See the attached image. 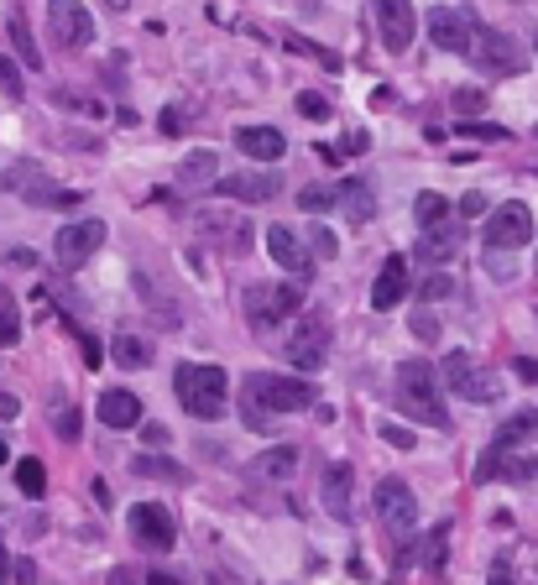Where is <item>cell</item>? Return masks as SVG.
I'll list each match as a JSON object with an SVG mask.
<instances>
[{
    "label": "cell",
    "mask_w": 538,
    "mask_h": 585,
    "mask_svg": "<svg viewBox=\"0 0 538 585\" xmlns=\"http://www.w3.org/2000/svg\"><path fill=\"white\" fill-rule=\"evenodd\" d=\"M377 518L392 538H408L413 523H418V502H413V491L403 476H382L377 481Z\"/></svg>",
    "instance_id": "obj_9"
},
{
    "label": "cell",
    "mask_w": 538,
    "mask_h": 585,
    "mask_svg": "<svg viewBox=\"0 0 538 585\" xmlns=\"http://www.w3.org/2000/svg\"><path fill=\"white\" fill-rule=\"evenodd\" d=\"M147 585H183V580H178V575H162V570H157V575H147Z\"/></svg>",
    "instance_id": "obj_58"
},
{
    "label": "cell",
    "mask_w": 538,
    "mask_h": 585,
    "mask_svg": "<svg viewBox=\"0 0 538 585\" xmlns=\"http://www.w3.org/2000/svg\"><path fill=\"white\" fill-rule=\"evenodd\" d=\"M131 538L142 549H173L178 544V523L162 502H136L131 507Z\"/></svg>",
    "instance_id": "obj_13"
},
{
    "label": "cell",
    "mask_w": 538,
    "mask_h": 585,
    "mask_svg": "<svg viewBox=\"0 0 538 585\" xmlns=\"http://www.w3.org/2000/svg\"><path fill=\"white\" fill-rule=\"evenodd\" d=\"M11 580V554H6V544H0V585Z\"/></svg>",
    "instance_id": "obj_57"
},
{
    "label": "cell",
    "mask_w": 538,
    "mask_h": 585,
    "mask_svg": "<svg viewBox=\"0 0 538 585\" xmlns=\"http://www.w3.org/2000/svg\"><path fill=\"white\" fill-rule=\"evenodd\" d=\"M502 476H507V481H538V455H518V460L507 455Z\"/></svg>",
    "instance_id": "obj_36"
},
{
    "label": "cell",
    "mask_w": 538,
    "mask_h": 585,
    "mask_svg": "<svg viewBox=\"0 0 538 585\" xmlns=\"http://www.w3.org/2000/svg\"><path fill=\"white\" fill-rule=\"evenodd\" d=\"M0 89H6L11 100H21V68L11 58H0Z\"/></svg>",
    "instance_id": "obj_44"
},
{
    "label": "cell",
    "mask_w": 538,
    "mask_h": 585,
    "mask_svg": "<svg viewBox=\"0 0 538 585\" xmlns=\"http://www.w3.org/2000/svg\"><path fill=\"white\" fill-rule=\"evenodd\" d=\"M105 220H74V225H63L58 230V241H53V256H58V267H68V272H79L89 256H95L100 246H105Z\"/></svg>",
    "instance_id": "obj_10"
},
{
    "label": "cell",
    "mask_w": 538,
    "mask_h": 585,
    "mask_svg": "<svg viewBox=\"0 0 538 585\" xmlns=\"http://www.w3.org/2000/svg\"><path fill=\"white\" fill-rule=\"evenodd\" d=\"M110 6H115V11H126V6H131V0H110Z\"/></svg>",
    "instance_id": "obj_59"
},
{
    "label": "cell",
    "mask_w": 538,
    "mask_h": 585,
    "mask_svg": "<svg viewBox=\"0 0 538 585\" xmlns=\"http://www.w3.org/2000/svg\"><path fill=\"white\" fill-rule=\"evenodd\" d=\"M236 147L251 157V162H277L288 152V136L277 131V126H241L236 131Z\"/></svg>",
    "instance_id": "obj_20"
},
{
    "label": "cell",
    "mask_w": 538,
    "mask_h": 585,
    "mask_svg": "<svg viewBox=\"0 0 538 585\" xmlns=\"http://www.w3.org/2000/svg\"><path fill=\"white\" fill-rule=\"evenodd\" d=\"M429 37L439 53H471L476 42V16L471 11H455V6H434L429 11Z\"/></svg>",
    "instance_id": "obj_12"
},
{
    "label": "cell",
    "mask_w": 538,
    "mask_h": 585,
    "mask_svg": "<svg viewBox=\"0 0 538 585\" xmlns=\"http://www.w3.org/2000/svg\"><path fill=\"white\" fill-rule=\"evenodd\" d=\"M455 251H460V225H450V220L424 230V241L413 246V256H418V262H429V267H444Z\"/></svg>",
    "instance_id": "obj_22"
},
{
    "label": "cell",
    "mask_w": 538,
    "mask_h": 585,
    "mask_svg": "<svg viewBox=\"0 0 538 585\" xmlns=\"http://www.w3.org/2000/svg\"><path fill=\"white\" fill-rule=\"evenodd\" d=\"M486 585H512V565H507V559H497V565L486 570Z\"/></svg>",
    "instance_id": "obj_49"
},
{
    "label": "cell",
    "mask_w": 538,
    "mask_h": 585,
    "mask_svg": "<svg viewBox=\"0 0 538 585\" xmlns=\"http://www.w3.org/2000/svg\"><path fill=\"white\" fill-rule=\"evenodd\" d=\"M48 37L74 53L95 42V16H89L84 0H48Z\"/></svg>",
    "instance_id": "obj_8"
},
{
    "label": "cell",
    "mask_w": 538,
    "mask_h": 585,
    "mask_svg": "<svg viewBox=\"0 0 538 585\" xmlns=\"http://www.w3.org/2000/svg\"><path fill=\"white\" fill-rule=\"evenodd\" d=\"M413 340H418V345H439V319H434L429 309L413 314Z\"/></svg>",
    "instance_id": "obj_38"
},
{
    "label": "cell",
    "mask_w": 538,
    "mask_h": 585,
    "mask_svg": "<svg viewBox=\"0 0 538 585\" xmlns=\"http://www.w3.org/2000/svg\"><path fill=\"white\" fill-rule=\"evenodd\" d=\"M298 115H309V121H330V100L314 95V89H303V95H298Z\"/></svg>",
    "instance_id": "obj_39"
},
{
    "label": "cell",
    "mask_w": 538,
    "mask_h": 585,
    "mask_svg": "<svg viewBox=\"0 0 538 585\" xmlns=\"http://www.w3.org/2000/svg\"><path fill=\"white\" fill-rule=\"evenodd\" d=\"M382 439L392 444V450H413V434H408V429H397V424H382Z\"/></svg>",
    "instance_id": "obj_47"
},
{
    "label": "cell",
    "mask_w": 538,
    "mask_h": 585,
    "mask_svg": "<svg viewBox=\"0 0 538 585\" xmlns=\"http://www.w3.org/2000/svg\"><path fill=\"white\" fill-rule=\"evenodd\" d=\"M267 256H272V262L283 267L288 277H303V272H309V251H303L298 230H288V225H267Z\"/></svg>",
    "instance_id": "obj_18"
},
{
    "label": "cell",
    "mask_w": 538,
    "mask_h": 585,
    "mask_svg": "<svg viewBox=\"0 0 538 585\" xmlns=\"http://www.w3.org/2000/svg\"><path fill=\"white\" fill-rule=\"evenodd\" d=\"M512 371H518L523 382H538V361L533 356H518V361H512Z\"/></svg>",
    "instance_id": "obj_52"
},
{
    "label": "cell",
    "mask_w": 538,
    "mask_h": 585,
    "mask_svg": "<svg viewBox=\"0 0 538 585\" xmlns=\"http://www.w3.org/2000/svg\"><path fill=\"white\" fill-rule=\"evenodd\" d=\"M16 486H21V497H42L48 491V471H42V460H16Z\"/></svg>",
    "instance_id": "obj_30"
},
{
    "label": "cell",
    "mask_w": 538,
    "mask_h": 585,
    "mask_svg": "<svg viewBox=\"0 0 538 585\" xmlns=\"http://www.w3.org/2000/svg\"><path fill=\"white\" fill-rule=\"evenodd\" d=\"M16 413H21V403H16L11 392H0V418H16Z\"/></svg>",
    "instance_id": "obj_56"
},
{
    "label": "cell",
    "mask_w": 538,
    "mask_h": 585,
    "mask_svg": "<svg viewBox=\"0 0 538 585\" xmlns=\"http://www.w3.org/2000/svg\"><path fill=\"white\" fill-rule=\"evenodd\" d=\"M6 262H11V267H32V262H37V256H32L27 246H11V251H6Z\"/></svg>",
    "instance_id": "obj_53"
},
{
    "label": "cell",
    "mask_w": 538,
    "mask_h": 585,
    "mask_svg": "<svg viewBox=\"0 0 538 585\" xmlns=\"http://www.w3.org/2000/svg\"><path fill=\"white\" fill-rule=\"evenodd\" d=\"M455 293V277H429V283H424V293H418V298H424V303H439V298H450Z\"/></svg>",
    "instance_id": "obj_43"
},
{
    "label": "cell",
    "mask_w": 538,
    "mask_h": 585,
    "mask_svg": "<svg viewBox=\"0 0 538 585\" xmlns=\"http://www.w3.org/2000/svg\"><path fill=\"white\" fill-rule=\"evenodd\" d=\"M53 429H58V439H79V413L63 408V413L53 418Z\"/></svg>",
    "instance_id": "obj_45"
},
{
    "label": "cell",
    "mask_w": 538,
    "mask_h": 585,
    "mask_svg": "<svg viewBox=\"0 0 538 585\" xmlns=\"http://www.w3.org/2000/svg\"><path fill=\"white\" fill-rule=\"evenodd\" d=\"M21 340V314H16V303H0V350H11Z\"/></svg>",
    "instance_id": "obj_34"
},
{
    "label": "cell",
    "mask_w": 538,
    "mask_h": 585,
    "mask_svg": "<svg viewBox=\"0 0 538 585\" xmlns=\"http://www.w3.org/2000/svg\"><path fill=\"white\" fill-rule=\"evenodd\" d=\"M340 152H366V131H345V142H340Z\"/></svg>",
    "instance_id": "obj_54"
},
{
    "label": "cell",
    "mask_w": 538,
    "mask_h": 585,
    "mask_svg": "<svg viewBox=\"0 0 538 585\" xmlns=\"http://www.w3.org/2000/svg\"><path fill=\"white\" fill-rule=\"evenodd\" d=\"M6 27H11V42H16V58L27 63V68H42V53H37V42H32V32H27V16L11 11Z\"/></svg>",
    "instance_id": "obj_29"
},
{
    "label": "cell",
    "mask_w": 538,
    "mask_h": 585,
    "mask_svg": "<svg viewBox=\"0 0 538 585\" xmlns=\"http://www.w3.org/2000/svg\"><path fill=\"white\" fill-rule=\"evenodd\" d=\"M293 471H298V450H293V444H277V450L251 460V476H262V481H288Z\"/></svg>",
    "instance_id": "obj_25"
},
{
    "label": "cell",
    "mask_w": 538,
    "mask_h": 585,
    "mask_svg": "<svg viewBox=\"0 0 538 585\" xmlns=\"http://www.w3.org/2000/svg\"><path fill=\"white\" fill-rule=\"evenodd\" d=\"M100 424L105 429H136L142 424V403H136V392H126V387H110V392H100Z\"/></svg>",
    "instance_id": "obj_19"
},
{
    "label": "cell",
    "mask_w": 538,
    "mask_h": 585,
    "mask_svg": "<svg viewBox=\"0 0 538 585\" xmlns=\"http://www.w3.org/2000/svg\"><path fill=\"white\" fill-rule=\"evenodd\" d=\"M439 382L450 387L455 397H465V403H497V397H502V377H497V371H486L471 350H450V356H444Z\"/></svg>",
    "instance_id": "obj_4"
},
{
    "label": "cell",
    "mask_w": 538,
    "mask_h": 585,
    "mask_svg": "<svg viewBox=\"0 0 538 585\" xmlns=\"http://www.w3.org/2000/svg\"><path fill=\"white\" fill-rule=\"evenodd\" d=\"M408 293H413V288H408V262H403V256H387L382 272H377V283H371V309L387 314V309H397Z\"/></svg>",
    "instance_id": "obj_16"
},
{
    "label": "cell",
    "mask_w": 538,
    "mask_h": 585,
    "mask_svg": "<svg viewBox=\"0 0 538 585\" xmlns=\"http://www.w3.org/2000/svg\"><path fill=\"white\" fill-rule=\"evenodd\" d=\"M173 392H178V403L189 408L194 418H220L225 413V397H230V377H225L220 366L183 361L173 371Z\"/></svg>",
    "instance_id": "obj_3"
},
{
    "label": "cell",
    "mask_w": 538,
    "mask_h": 585,
    "mask_svg": "<svg viewBox=\"0 0 538 585\" xmlns=\"http://www.w3.org/2000/svg\"><path fill=\"white\" fill-rule=\"evenodd\" d=\"M397 408L429 429H450V408H444V382L429 361H403L397 366Z\"/></svg>",
    "instance_id": "obj_2"
},
{
    "label": "cell",
    "mask_w": 538,
    "mask_h": 585,
    "mask_svg": "<svg viewBox=\"0 0 538 585\" xmlns=\"http://www.w3.org/2000/svg\"><path fill=\"white\" fill-rule=\"evenodd\" d=\"M142 439L147 444H168V429H162V424H142Z\"/></svg>",
    "instance_id": "obj_55"
},
{
    "label": "cell",
    "mask_w": 538,
    "mask_h": 585,
    "mask_svg": "<svg viewBox=\"0 0 538 585\" xmlns=\"http://www.w3.org/2000/svg\"><path fill=\"white\" fill-rule=\"evenodd\" d=\"M110 356H115V366L142 371V366H152V340H147V335H115Z\"/></svg>",
    "instance_id": "obj_27"
},
{
    "label": "cell",
    "mask_w": 538,
    "mask_h": 585,
    "mask_svg": "<svg viewBox=\"0 0 538 585\" xmlns=\"http://www.w3.org/2000/svg\"><path fill=\"white\" fill-rule=\"evenodd\" d=\"M314 403H319V392H314V382H303V377L251 371L246 387H241V418H246V429H256V434H272L277 418L303 413V408H314Z\"/></svg>",
    "instance_id": "obj_1"
},
{
    "label": "cell",
    "mask_w": 538,
    "mask_h": 585,
    "mask_svg": "<svg viewBox=\"0 0 538 585\" xmlns=\"http://www.w3.org/2000/svg\"><path fill=\"white\" fill-rule=\"evenodd\" d=\"M335 204H340L356 225H366L371 215H377V194H371L366 178H345V183H335Z\"/></svg>",
    "instance_id": "obj_23"
},
{
    "label": "cell",
    "mask_w": 538,
    "mask_h": 585,
    "mask_svg": "<svg viewBox=\"0 0 538 585\" xmlns=\"http://www.w3.org/2000/svg\"><path fill=\"white\" fill-rule=\"evenodd\" d=\"M215 189L225 199H241V204H267V199L283 194V178L277 173H236V178H220Z\"/></svg>",
    "instance_id": "obj_17"
},
{
    "label": "cell",
    "mask_w": 538,
    "mask_h": 585,
    "mask_svg": "<svg viewBox=\"0 0 538 585\" xmlns=\"http://www.w3.org/2000/svg\"><path fill=\"white\" fill-rule=\"evenodd\" d=\"M11 575H16L21 585H37V565H32V559H16V565H11Z\"/></svg>",
    "instance_id": "obj_51"
},
{
    "label": "cell",
    "mask_w": 538,
    "mask_h": 585,
    "mask_svg": "<svg viewBox=\"0 0 538 585\" xmlns=\"http://www.w3.org/2000/svg\"><path fill=\"white\" fill-rule=\"evenodd\" d=\"M486 209H491V204H486V194H476V189H471V194H460V204H455V215H460V220H481V215H486Z\"/></svg>",
    "instance_id": "obj_42"
},
{
    "label": "cell",
    "mask_w": 538,
    "mask_h": 585,
    "mask_svg": "<svg viewBox=\"0 0 538 585\" xmlns=\"http://www.w3.org/2000/svg\"><path fill=\"white\" fill-rule=\"evenodd\" d=\"M444 544H450V523H439V528L424 538V549H418V559H424L429 570H439V565H444Z\"/></svg>",
    "instance_id": "obj_31"
},
{
    "label": "cell",
    "mask_w": 538,
    "mask_h": 585,
    "mask_svg": "<svg viewBox=\"0 0 538 585\" xmlns=\"http://www.w3.org/2000/svg\"><path fill=\"white\" fill-rule=\"evenodd\" d=\"M335 204V189L330 183H309V189H298V209H309V215H319V209Z\"/></svg>",
    "instance_id": "obj_32"
},
{
    "label": "cell",
    "mask_w": 538,
    "mask_h": 585,
    "mask_svg": "<svg viewBox=\"0 0 538 585\" xmlns=\"http://www.w3.org/2000/svg\"><path fill=\"white\" fill-rule=\"evenodd\" d=\"M533 42H538V37H533Z\"/></svg>",
    "instance_id": "obj_60"
},
{
    "label": "cell",
    "mask_w": 538,
    "mask_h": 585,
    "mask_svg": "<svg viewBox=\"0 0 538 585\" xmlns=\"http://www.w3.org/2000/svg\"><path fill=\"white\" fill-rule=\"evenodd\" d=\"M209 183H220V152L199 147V152H189L178 162V189L199 194V189H209Z\"/></svg>",
    "instance_id": "obj_21"
},
{
    "label": "cell",
    "mask_w": 538,
    "mask_h": 585,
    "mask_svg": "<svg viewBox=\"0 0 538 585\" xmlns=\"http://www.w3.org/2000/svg\"><path fill=\"white\" fill-rule=\"evenodd\" d=\"M528 439H538V413H533V408L502 418V424H497V439H491V444L512 455V450H518V444H528Z\"/></svg>",
    "instance_id": "obj_24"
},
{
    "label": "cell",
    "mask_w": 538,
    "mask_h": 585,
    "mask_svg": "<svg viewBox=\"0 0 538 585\" xmlns=\"http://www.w3.org/2000/svg\"><path fill=\"white\" fill-rule=\"evenodd\" d=\"M471 63L481 68V74H491V79H518L523 68H528V53H523L507 32H481V27H476Z\"/></svg>",
    "instance_id": "obj_6"
},
{
    "label": "cell",
    "mask_w": 538,
    "mask_h": 585,
    "mask_svg": "<svg viewBox=\"0 0 538 585\" xmlns=\"http://www.w3.org/2000/svg\"><path fill=\"white\" fill-rule=\"evenodd\" d=\"M309 246H314V256H324V262H330V256L340 251V236L330 225H309Z\"/></svg>",
    "instance_id": "obj_35"
},
{
    "label": "cell",
    "mask_w": 538,
    "mask_h": 585,
    "mask_svg": "<svg viewBox=\"0 0 538 585\" xmlns=\"http://www.w3.org/2000/svg\"><path fill=\"white\" fill-rule=\"evenodd\" d=\"M105 585H142V575H136V570H131V565H115V570H110V580H105Z\"/></svg>",
    "instance_id": "obj_50"
},
{
    "label": "cell",
    "mask_w": 538,
    "mask_h": 585,
    "mask_svg": "<svg viewBox=\"0 0 538 585\" xmlns=\"http://www.w3.org/2000/svg\"><path fill=\"white\" fill-rule=\"evenodd\" d=\"M455 110H460V115H481V110H486V89H476V84L455 89Z\"/></svg>",
    "instance_id": "obj_37"
},
{
    "label": "cell",
    "mask_w": 538,
    "mask_h": 585,
    "mask_svg": "<svg viewBox=\"0 0 538 585\" xmlns=\"http://www.w3.org/2000/svg\"><path fill=\"white\" fill-rule=\"evenodd\" d=\"M283 350H288V366L293 371H319L324 361H330V324H324L319 314H303L293 330H288Z\"/></svg>",
    "instance_id": "obj_7"
},
{
    "label": "cell",
    "mask_w": 538,
    "mask_h": 585,
    "mask_svg": "<svg viewBox=\"0 0 538 585\" xmlns=\"http://www.w3.org/2000/svg\"><path fill=\"white\" fill-rule=\"evenodd\" d=\"M486 272H491V277H512V262H507L502 251H486Z\"/></svg>",
    "instance_id": "obj_48"
},
{
    "label": "cell",
    "mask_w": 538,
    "mask_h": 585,
    "mask_svg": "<svg viewBox=\"0 0 538 585\" xmlns=\"http://www.w3.org/2000/svg\"><path fill=\"white\" fill-rule=\"evenodd\" d=\"M16 189L27 194L32 204H74V199H79V194H68V189H53V183L42 178V173H32V168L16 173Z\"/></svg>",
    "instance_id": "obj_26"
},
{
    "label": "cell",
    "mask_w": 538,
    "mask_h": 585,
    "mask_svg": "<svg viewBox=\"0 0 538 585\" xmlns=\"http://www.w3.org/2000/svg\"><path fill=\"white\" fill-rule=\"evenodd\" d=\"M136 476H168V481H189V476L178 471V465L157 460V455H136Z\"/></svg>",
    "instance_id": "obj_33"
},
{
    "label": "cell",
    "mask_w": 538,
    "mask_h": 585,
    "mask_svg": "<svg viewBox=\"0 0 538 585\" xmlns=\"http://www.w3.org/2000/svg\"><path fill=\"white\" fill-rule=\"evenodd\" d=\"M303 309V293L293 283H256L246 288V324L251 330H277L288 314Z\"/></svg>",
    "instance_id": "obj_5"
},
{
    "label": "cell",
    "mask_w": 538,
    "mask_h": 585,
    "mask_svg": "<svg viewBox=\"0 0 538 585\" xmlns=\"http://www.w3.org/2000/svg\"><path fill=\"white\" fill-rule=\"evenodd\" d=\"M450 209H455L450 199L429 189V194H418V199H413V220L424 225V230H434V225H444V220H450Z\"/></svg>",
    "instance_id": "obj_28"
},
{
    "label": "cell",
    "mask_w": 538,
    "mask_h": 585,
    "mask_svg": "<svg viewBox=\"0 0 538 585\" xmlns=\"http://www.w3.org/2000/svg\"><path fill=\"white\" fill-rule=\"evenodd\" d=\"M502 465H507V450H497V444H491V450L481 455V465H476V481L486 486L491 476H502Z\"/></svg>",
    "instance_id": "obj_40"
},
{
    "label": "cell",
    "mask_w": 538,
    "mask_h": 585,
    "mask_svg": "<svg viewBox=\"0 0 538 585\" xmlns=\"http://www.w3.org/2000/svg\"><path fill=\"white\" fill-rule=\"evenodd\" d=\"M350 486H356V471H350L345 460H330V465H324L319 497H324V507H330L340 523H350V518H356V507H350V502H356V497H350Z\"/></svg>",
    "instance_id": "obj_15"
},
{
    "label": "cell",
    "mask_w": 538,
    "mask_h": 585,
    "mask_svg": "<svg viewBox=\"0 0 538 585\" xmlns=\"http://www.w3.org/2000/svg\"><path fill=\"white\" fill-rule=\"evenodd\" d=\"M371 11H377V27H382V42L387 53H408L413 42V0H371Z\"/></svg>",
    "instance_id": "obj_14"
},
{
    "label": "cell",
    "mask_w": 538,
    "mask_h": 585,
    "mask_svg": "<svg viewBox=\"0 0 538 585\" xmlns=\"http://www.w3.org/2000/svg\"><path fill=\"white\" fill-rule=\"evenodd\" d=\"M533 241V215H528V204H497V215L486 220V251H518Z\"/></svg>",
    "instance_id": "obj_11"
},
{
    "label": "cell",
    "mask_w": 538,
    "mask_h": 585,
    "mask_svg": "<svg viewBox=\"0 0 538 585\" xmlns=\"http://www.w3.org/2000/svg\"><path fill=\"white\" fill-rule=\"evenodd\" d=\"M455 136H481V142H507L502 126H455Z\"/></svg>",
    "instance_id": "obj_46"
},
{
    "label": "cell",
    "mask_w": 538,
    "mask_h": 585,
    "mask_svg": "<svg viewBox=\"0 0 538 585\" xmlns=\"http://www.w3.org/2000/svg\"><path fill=\"white\" fill-rule=\"evenodd\" d=\"M183 121H189V105H168V110L157 115V131H162V136H178Z\"/></svg>",
    "instance_id": "obj_41"
}]
</instances>
